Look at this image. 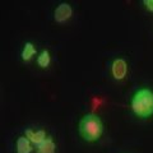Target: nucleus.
I'll return each mask as SVG.
<instances>
[{
	"label": "nucleus",
	"instance_id": "39448f33",
	"mask_svg": "<svg viewBox=\"0 0 153 153\" xmlns=\"http://www.w3.org/2000/svg\"><path fill=\"white\" fill-rule=\"evenodd\" d=\"M73 16V8L69 3H60L54 10V19L56 23H65Z\"/></svg>",
	"mask_w": 153,
	"mask_h": 153
},
{
	"label": "nucleus",
	"instance_id": "423d86ee",
	"mask_svg": "<svg viewBox=\"0 0 153 153\" xmlns=\"http://www.w3.org/2000/svg\"><path fill=\"white\" fill-rule=\"evenodd\" d=\"M16 153H35V146L26 135H19L16 140Z\"/></svg>",
	"mask_w": 153,
	"mask_h": 153
},
{
	"label": "nucleus",
	"instance_id": "f257e3e1",
	"mask_svg": "<svg viewBox=\"0 0 153 153\" xmlns=\"http://www.w3.org/2000/svg\"><path fill=\"white\" fill-rule=\"evenodd\" d=\"M78 131L80 138L87 143H94L101 139L105 131L102 119L96 114H87L80 117L78 124Z\"/></svg>",
	"mask_w": 153,
	"mask_h": 153
},
{
	"label": "nucleus",
	"instance_id": "9d476101",
	"mask_svg": "<svg viewBox=\"0 0 153 153\" xmlns=\"http://www.w3.org/2000/svg\"><path fill=\"white\" fill-rule=\"evenodd\" d=\"M142 5L144 7L146 10L153 13V0H142Z\"/></svg>",
	"mask_w": 153,
	"mask_h": 153
},
{
	"label": "nucleus",
	"instance_id": "f03ea898",
	"mask_svg": "<svg viewBox=\"0 0 153 153\" xmlns=\"http://www.w3.org/2000/svg\"><path fill=\"white\" fill-rule=\"evenodd\" d=\"M130 110L139 119H148L153 115V89L142 87L130 98Z\"/></svg>",
	"mask_w": 153,
	"mask_h": 153
},
{
	"label": "nucleus",
	"instance_id": "1a4fd4ad",
	"mask_svg": "<svg viewBox=\"0 0 153 153\" xmlns=\"http://www.w3.org/2000/svg\"><path fill=\"white\" fill-rule=\"evenodd\" d=\"M36 63H37V65L40 66L41 69L49 68L50 64H51V55H50V51H49V50H42L40 54H38V56H37Z\"/></svg>",
	"mask_w": 153,
	"mask_h": 153
},
{
	"label": "nucleus",
	"instance_id": "7ed1b4c3",
	"mask_svg": "<svg viewBox=\"0 0 153 153\" xmlns=\"http://www.w3.org/2000/svg\"><path fill=\"white\" fill-rule=\"evenodd\" d=\"M110 73L115 80L125 79L128 74V63L124 57H116L110 65Z\"/></svg>",
	"mask_w": 153,
	"mask_h": 153
},
{
	"label": "nucleus",
	"instance_id": "6e6552de",
	"mask_svg": "<svg viewBox=\"0 0 153 153\" xmlns=\"http://www.w3.org/2000/svg\"><path fill=\"white\" fill-rule=\"evenodd\" d=\"M36 54H37V49H36L35 44L31 41H28L23 45V49L21 51V59L23 61H31Z\"/></svg>",
	"mask_w": 153,
	"mask_h": 153
},
{
	"label": "nucleus",
	"instance_id": "0eeeda50",
	"mask_svg": "<svg viewBox=\"0 0 153 153\" xmlns=\"http://www.w3.org/2000/svg\"><path fill=\"white\" fill-rule=\"evenodd\" d=\"M57 152V146L54 140V138L49 135L40 146L35 148V153H56Z\"/></svg>",
	"mask_w": 153,
	"mask_h": 153
},
{
	"label": "nucleus",
	"instance_id": "20e7f679",
	"mask_svg": "<svg viewBox=\"0 0 153 153\" xmlns=\"http://www.w3.org/2000/svg\"><path fill=\"white\" fill-rule=\"evenodd\" d=\"M23 135H26L36 148L44 140H46V138L49 137V134H47V131L42 128H26L25 131H23Z\"/></svg>",
	"mask_w": 153,
	"mask_h": 153
}]
</instances>
